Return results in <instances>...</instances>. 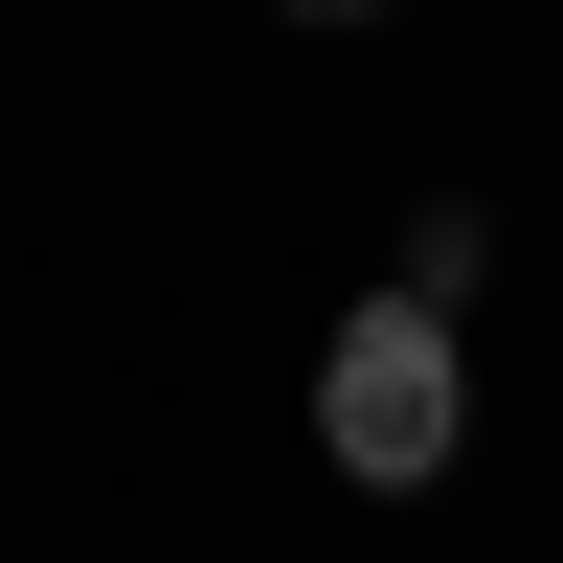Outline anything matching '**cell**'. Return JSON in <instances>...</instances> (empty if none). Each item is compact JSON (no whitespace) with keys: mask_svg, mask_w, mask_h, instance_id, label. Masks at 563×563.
<instances>
[{"mask_svg":"<svg viewBox=\"0 0 563 563\" xmlns=\"http://www.w3.org/2000/svg\"><path fill=\"white\" fill-rule=\"evenodd\" d=\"M316 451H339L361 496H429L451 451H474V361H451V316L361 294L339 339H316Z\"/></svg>","mask_w":563,"mask_h":563,"instance_id":"cell-1","label":"cell"},{"mask_svg":"<svg viewBox=\"0 0 563 563\" xmlns=\"http://www.w3.org/2000/svg\"><path fill=\"white\" fill-rule=\"evenodd\" d=\"M474 271H496V225H474V203H429V225H406V271H384V294H406V316H451Z\"/></svg>","mask_w":563,"mask_h":563,"instance_id":"cell-2","label":"cell"}]
</instances>
